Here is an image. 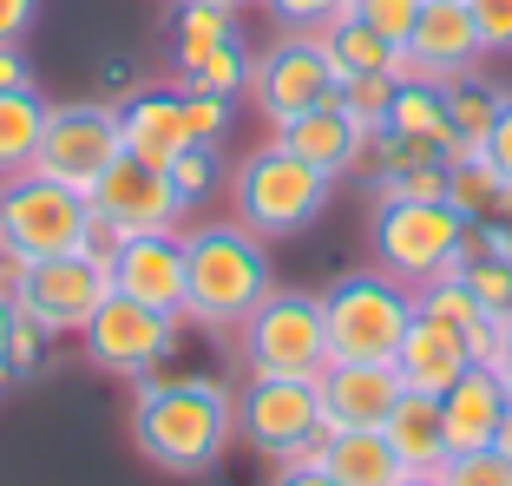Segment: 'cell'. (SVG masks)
I'll return each instance as SVG.
<instances>
[{
	"label": "cell",
	"mask_w": 512,
	"mask_h": 486,
	"mask_svg": "<svg viewBox=\"0 0 512 486\" xmlns=\"http://www.w3.org/2000/svg\"><path fill=\"white\" fill-rule=\"evenodd\" d=\"M394 368H401V381L414 388V395H447L453 381L473 368L467 335L414 309V322H407V335H401V349H394Z\"/></svg>",
	"instance_id": "obj_17"
},
{
	"label": "cell",
	"mask_w": 512,
	"mask_h": 486,
	"mask_svg": "<svg viewBox=\"0 0 512 486\" xmlns=\"http://www.w3.org/2000/svg\"><path fill=\"white\" fill-rule=\"evenodd\" d=\"M493 368L512 381V316H506V342H499V362H493Z\"/></svg>",
	"instance_id": "obj_43"
},
{
	"label": "cell",
	"mask_w": 512,
	"mask_h": 486,
	"mask_svg": "<svg viewBox=\"0 0 512 486\" xmlns=\"http://www.w3.org/2000/svg\"><path fill=\"white\" fill-rule=\"evenodd\" d=\"M480 158L499 171V184L512 191V92H506V106H499V119L486 125V138H480Z\"/></svg>",
	"instance_id": "obj_37"
},
{
	"label": "cell",
	"mask_w": 512,
	"mask_h": 486,
	"mask_svg": "<svg viewBox=\"0 0 512 486\" xmlns=\"http://www.w3.org/2000/svg\"><path fill=\"white\" fill-rule=\"evenodd\" d=\"M86 204H92V224L106 230L112 243L138 237V230H178L184 211H191V204L178 198L171 171L145 165V158H132V152H119L106 171H99V184L86 191Z\"/></svg>",
	"instance_id": "obj_11"
},
{
	"label": "cell",
	"mask_w": 512,
	"mask_h": 486,
	"mask_svg": "<svg viewBox=\"0 0 512 486\" xmlns=\"http://www.w3.org/2000/svg\"><path fill=\"white\" fill-rule=\"evenodd\" d=\"M14 329H20V309H14V296H0V381H7V349H14Z\"/></svg>",
	"instance_id": "obj_42"
},
{
	"label": "cell",
	"mask_w": 512,
	"mask_h": 486,
	"mask_svg": "<svg viewBox=\"0 0 512 486\" xmlns=\"http://www.w3.org/2000/svg\"><path fill=\"white\" fill-rule=\"evenodd\" d=\"M322 388V421L329 427H381L394 401L407 395V381L394 362H329L316 375Z\"/></svg>",
	"instance_id": "obj_15"
},
{
	"label": "cell",
	"mask_w": 512,
	"mask_h": 486,
	"mask_svg": "<svg viewBox=\"0 0 512 486\" xmlns=\"http://www.w3.org/2000/svg\"><path fill=\"white\" fill-rule=\"evenodd\" d=\"M493 447H499V454H506V460H512V421H506V427H499V441H493Z\"/></svg>",
	"instance_id": "obj_46"
},
{
	"label": "cell",
	"mask_w": 512,
	"mask_h": 486,
	"mask_svg": "<svg viewBox=\"0 0 512 486\" xmlns=\"http://www.w3.org/2000/svg\"><path fill=\"white\" fill-rule=\"evenodd\" d=\"M440 486H512V460L499 447H473V454H447Z\"/></svg>",
	"instance_id": "obj_33"
},
{
	"label": "cell",
	"mask_w": 512,
	"mask_h": 486,
	"mask_svg": "<svg viewBox=\"0 0 512 486\" xmlns=\"http://www.w3.org/2000/svg\"><path fill=\"white\" fill-rule=\"evenodd\" d=\"M447 204L467 217V224H486V217L512 211V191L499 184V171L486 165L480 152H460V158H447Z\"/></svg>",
	"instance_id": "obj_24"
},
{
	"label": "cell",
	"mask_w": 512,
	"mask_h": 486,
	"mask_svg": "<svg viewBox=\"0 0 512 486\" xmlns=\"http://www.w3.org/2000/svg\"><path fill=\"white\" fill-rule=\"evenodd\" d=\"M394 486H440V473H401Z\"/></svg>",
	"instance_id": "obj_44"
},
{
	"label": "cell",
	"mask_w": 512,
	"mask_h": 486,
	"mask_svg": "<svg viewBox=\"0 0 512 486\" xmlns=\"http://www.w3.org/2000/svg\"><path fill=\"white\" fill-rule=\"evenodd\" d=\"M250 73H256V53L243 46V33H237V40L211 46V53H204V60H197L191 73H178V86L217 92V99H243V92H250Z\"/></svg>",
	"instance_id": "obj_28"
},
{
	"label": "cell",
	"mask_w": 512,
	"mask_h": 486,
	"mask_svg": "<svg viewBox=\"0 0 512 486\" xmlns=\"http://www.w3.org/2000/svg\"><path fill=\"white\" fill-rule=\"evenodd\" d=\"M486 53H512V0H467Z\"/></svg>",
	"instance_id": "obj_36"
},
{
	"label": "cell",
	"mask_w": 512,
	"mask_h": 486,
	"mask_svg": "<svg viewBox=\"0 0 512 486\" xmlns=\"http://www.w3.org/2000/svg\"><path fill=\"white\" fill-rule=\"evenodd\" d=\"M250 92H256V112L270 125H283L309 106H329L335 92H342V73H335L322 33H283L270 53H256Z\"/></svg>",
	"instance_id": "obj_13"
},
{
	"label": "cell",
	"mask_w": 512,
	"mask_h": 486,
	"mask_svg": "<svg viewBox=\"0 0 512 486\" xmlns=\"http://www.w3.org/2000/svg\"><path fill=\"white\" fill-rule=\"evenodd\" d=\"M322 322H329V362H394L407 322H414V289L388 270H348L322 289Z\"/></svg>",
	"instance_id": "obj_4"
},
{
	"label": "cell",
	"mask_w": 512,
	"mask_h": 486,
	"mask_svg": "<svg viewBox=\"0 0 512 486\" xmlns=\"http://www.w3.org/2000/svg\"><path fill=\"white\" fill-rule=\"evenodd\" d=\"M270 486H342V480H335L316 454H302V460H276V480Z\"/></svg>",
	"instance_id": "obj_38"
},
{
	"label": "cell",
	"mask_w": 512,
	"mask_h": 486,
	"mask_svg": "<svg viewBox=\"0 0 512 486\" xmlns=\"http://www.w3.org/2000/svg\"><path fill=\"white\" fill-rule=\"evenodd\" d=\"M197 7H230V14H243V7H256V0H197Z\"/></svg>",
	"instance_id": "obj_45"
},
{
	"label": "cell",
	"mask_w": 512,
	"mask_h": 486,
	"mask_svg": "<svg viewBox=\"0 0 512 486\" xmlns=\"http://www.w3.org/2000/svg\"><path fill=\"white\" fill-rule=\"evenodd\" d=\"M33 86V66L20 46H0V92H27Z\"/></svg>",
	"instance_id": "obj_41"
},
{
	"label": "cell",
	"mask_w": 512,
	"mask_h": 486,
	"mask_svg": "<svg viewBox=\"0 0 512 486\" xmlns=\"http://www.w3.org/2000/svg\"><path fill=\"white\" fill-rule=\"evenodd\" d=\"M46 132V99L40 92H0V178H20L33 171V152H40Z\"/></svg>",
	"instance_id": "obj_25"
},
{
	"label": "cell",
	"mask_w": 512,
	"mask_h": 486,
	"mask_svg": "<svg viewBox=\"0 0 512 486\" xmlns=\"http://www.w3.org/2000/svg\"><path fill=\"white\" fill-rule=\"evenodd\" d=\"M112 289L132 303L184 316V230H138L112 243Z\"/></svg>",
	"instance_id": "obj_14"
},
{
	"label": "cell",
	"mask_w": 512,
	"mask_h": 486,
	"mask_svg": "<svg viewBox=\"0 0 512 486\" xmlns=\"http://www.w3.org/2000/svg\"><path fill=\"white\" fill-rule=\"evenodd\" d=\"M460 276H467L473 303H480L486 316H512V257H493V250H467Z\"/></svg>",
	"instance_id": "obj_30"
},
{
	"label": "cell",
	"mask_w": 512,
	"mask_h": 486,
	"mask_svg": "<svg viewBox=\"0 0 512 486\" xmlns=\"http://www.w3.org/2000/svg\"><path fill=\"white\" fill-rule=\"evenodd\" d=\"M316 460L342 486H394L407 473L401 460H394V447H388V434H381V427H329V434H322V447H316Z\"/></svg>",
	"instance_id": "obj_22"
},
{
	"label": "cell",
	"mask_w": 512,
	"mask_h": 486,
	"mask_svg": "<svg viewBox=\"0 0 512 486\" xmlns=\"http://www.w3.org/2000/svg\"><path fill=\"white\" fill-rule=\"evenodd\" d=\"M322 46H329V60H335V73H342V79L388 73V60H394V40H381V33L355 14V0H342V14L322 27Z\"/></svg>",
	"instance_id": "obj_23"
},
{
	"label": "cell",
	"mask_w": 512,
	"mask_h": 486,
	"mask_svg": "<svg viewBox=\"0 0 512 486\" xmlns=\"http://www.w3.org/2000/svg\"><path fill=\"white\" fill-rule=\"evenodd\" d=\"M92 204L86 191L46 178V171H20L0 178V250L40 263V257H66V250H92Z\"/></svg>",
	"instance_id": "obj_6"
},
{
	"label": "cell",
	"mask_w": 512,
	"mask_h": 486,
	"mask_svg": "<svg viewBox=\"0 0 512 486\" xmlns=\"http://www.w3.org/2000/svg\"><path fill=\"white\" fill-rule=\"evenodd\" d=\"M224 40H237V14H230V7L178 0V14H171V66H178V73H191V66Z\"/></svg>",
	"instance_id": "obj_26"
},
{
	"label": "cell",
	"mask_w": 512,
	"mask_h": 486,
	"mask_svg": "<svg viewBox=\"0 0 512 486\" xmlns=\"http://www.w3.org/2000/svg\"><path fill=\"white\" fill-rule=\"evenodd\" d=\"M381 434H388L394 460H401L407 473H440V467H447V421H440V395H414V388H407V395L394 401V414L381 421Z\"/></svg>",
	"instance_id": "obj_21"
},
{
	"label": "cell",
	"mask_w": 512,
	"mask_h": 486,
	"mask_svg": "<svg viewBox=\"0 0 512 486\" xmlns=\"http://www.w3.org/2000/svg\"><path fill=\"white\" fill-rule=\"evenodd\" d=\"M335 106L355 119V132H381V125H388V106H394V79L388 73H355V79H342Z\"/></svg>",
	"instance_id": "obj_29"
},
{
	"label": "cell",
	"mask_w": 512,
	"mask_h": 486,
	"mask_svg": "<svg viewBox=\"0 0 512 486\" xmlns=\"http://www.w3.org/2000/svg\"><path fill=\"white\" fill-rule=\"evenodd\" d=\"M178 329H184V316L151 309V303H132V296H119V289H112L106 303H99V316L79 329V342H86L92 368L125 375V381H145L151 368L178 349Z\"/></svg>",
	"instance_id": "obj_10"
},
{
	"label": "cell",
	"mask_w": 512,
	"mask_h": 486,
	"mask_svg": "<svg viewBox=\"0 0 512 486\" xmlns=\"http://www.w3.org/2000/svg\"><path fill=\"white\" fill-rule=\"evenodd\" d=\"M467 237H473V224L447 198H375V224H368L375 270H388L407 289H421L427 276L460 270L467 263Z\"/></svg>",
	"instance_id": "obj_3"
},
{
	"label": "cell",
	"mask_w": 512,
	"mask_h": 486,
	"mask_svg": "<svg viewBox=\"0 0 512 486\" xmlns=\"http://www.w3.org/2000/svg\"><path fill=\"white\" fill-rule=\"evenodd\" d=\"M119 138H125V152L145 158V165H171V158L191 145L178 86H138L119 106Z\"/></svg>",
	"instance_id": "obj_18"
},
{
	"label": "cell",
	"mask_w": 512,
	"mask_h": 486,
	"mask_svg": "<svg viewBox=\"0 0 512 486\" xmlns=\"http://www.w3.org/2000/svg\"><path fill=\"white\" fill-rule=\"evenodd\" d=\"M178 99H184L191 145H224L230 119H237V99H217V92H197V86H178Z\"/></svg>",
	"instance_id": "obj_31"
},
{
	"label": "cell",
	"mask_w": 512,
	"mask_h": 486,
	"mask_svg": "<svg viewBox=\"0 0 512 486\" xmlns=\"http://www.w3.org/2000/svg\"><path fill=\"white\" fill-rule=\"evenodd\" d=\"M263 7L283 20V33H322L342 14V0H263Z\"/></svg>",
	"instance_id": "obj_35"
},
{
	"label": "cell",
	"mask_w": 512,
	"mask_h": 486,
	"mask_svg": "<svg viewBox=\"0 0 512 486\" xmlns=\"http://www.w3.org/2000/svg\"><path fill=\"white\" fill-rule=\"evenodd\" d=\"M270 289H276V270L256 230H243L237 217L184 230V322L237 329Z\"/></svg>",
	"instance_id": "obj_2"
},
{
	"label": "cell",
	"mask_w": 512,
	"mask_h": 486,
	"mask_svg": "<svg viewBox=\"0 0 512 486\" xmlns=\"http://www.w3.org/2000/svg\"><path fill=\"white\" fill-rule=\"evenodd\" d=\"M33 14H40V0H0V46H20V40H27Z\"/></svg>",
	"instance_id": "obj_40"
},
{
	"label": "cell",
	"mask_w": 512,
	"mask_h": 486,
	"mask_svg": "<svg viewBox=\"0 0 512 486\" xmlns=\"http://www.w3.org/2000/svg\"><path fill=\"white\" fill-rule=\"evenodd\" d=\"M440 421H447V454L493 447L499 427H506V375L486 368V362H473L467 375L440 395Z\"/></svg>",
	"instance_id": "obj_16"
},
{
	"label": "cell",
	"mask_w": 512,
	"mask_h": 486,
	"mask_svg": "<svg viewBox=\"0 0 512 486\" xmlns=\"http://www.w3.org/2000/svg\"><path fill=\"white\" fill-rule=\"evenodd\" d=\"M499 106H506V92L486 86L480 73H453L447 79V125H453V138H460V145H480L486 125L499 119Z\"/></svg>",
	"instance_id": "obj_27"
},
{
	"label": "cell",
	"mask_w": 512,
	"mask_h": 486,
	"mask_svg": "<svg viewBox=\"0 0 512 486\" xmlns=\"http://www.w3.org/2000/svg\"><path fill=\"white\" fill-rule=\"evenodd\" d=\"M40 342H46V335L33 329L27 316H20V329H14V349H7V375H33V362H40Z\"/></svg>",
	"instance_id": "obj_39"
},
{
	"label": "cell",
	"mask_w": 512,
	"mask_h": 486,
	"mask_svg": "<svg viewBox=\"0 0 512 486\" xmlns=\"http://www.w3.org/2000/svg\"><path fill=\"white\" fill-rule=\"evenodd\" d=\"M237 434V395L204 375H171V381H138L132 401V441L151 467L165 473H204Z\"/></svg>",
	"instance_id": "obj_1"
},
{
	"label": "cell",
	"mask_w": 512,
	"mask_h": 486,
	"mask_svg": "<svg viewBox=\"0 0 512 486\" xmlns=\"http://www.w3.org/2000/svg\"><path fill=\"white\" fill-rule=\"evenodd\" d=\"M125 152L119 138V106L106 99H79V106H46V132H40V152H33V171L73 184V191H92L99 171Z\"/></svg>",
	"instance_id": "obj_12"
},
{
	"label": "cell",
	"mask_w": 512,
	"mask_h": 486,
	"mask_svg": "<svg viewBox=\"0 0 512 486\" xmlns=\"http://www.w3.org/2000/svg\"><path fill=\"white\" fill-rule=\"evenodd\" d=\"M237 434L270 460L316 454L329 421H322V388L302 375H250L237 388Z\"/></svg>",
	"instance_id": "obj_8"
},
{
	"label": "cell",
	"mask_w": 512,
	"mask_h": 486,
	"mask_svg": "<svg viewBox=\"0 0 512 486\" xmlns=\"http://www.w3.org/2000/svg\"><path fill=\"white\" fill-rule=\"evenodd\" d=\"M407 46H414V53H421V60L434 66L440 79L473 73V66L486 60L480 27H473L467 0H427V7H421V20H414V33H407Z\"/></svg>",
	"instance_id": "obj_20"
},
{
	"label": "cell",
	"mask_w": 512,
	"mask_h": 486,
	"mask_svg": "<svg viewBox=\"0 0 512 486\" xmlns=\"http://www.w3.org/2000/svg\"><path fill=\"white\" fill-rule=\"evenodd\" d=\"M329 184L316 165H302L296 152H283V145H256L250 158L237 165V178H230V211H237L243 230H256V237H296V230H309L322 217V204H329Z\"/></svg>",
	"instance_id": "obj_5"
},
{
	"label": "cell",
	"mask_w": 512,
	"mask_h": 486,
	"mask_svg": "<svg viewBox=\"0 0 512 486\" xmlns=\"http://www.w3.org/2000/svg\"><path fill=\"white\" fill-rule=\"evenodd\" d=\"M506 421H512V381H506Z\"/></svg>",
	"instance_id": "obj_47"
},
{
	"label": "cell",
	"mask_w": 512,
	"mask_h": 486,
	"mask_svg": "<svg viewBox=\"0 0 512 486\" xmlns=\"http://www.w3.org/2000/svg\"><path fill=\"white\" fill-rule=\"evenodd\" d=\"M237 335H243L250 375L316 381L322 368H329V322H322V296H309V289H270V296L237 322Z\"/></svg>",
	"instance_id": "obj_7"
},
{
	"label": "cell",
	"mask_w": 512,
	"mask_h": 486,
	"mask_svg": "<svg viewBox=\"0 0 512 486\" xmlns=\"http://www.w3.org/2000/svg\"><path fill=\"white\" fill-rule=\"evenodd\" d=\"M106 296H112L106 250H66V257L27 263V276H20V289H14V309L53 342V335H79L86 329Z\"/></svg>",
	"instance_id": "obj_9"
},
{
	"label": "cell",
	"mask_w": 512,
	"mask_h": 486,
	"mask_svg": "<svg viewBox=\"0 0 512 486\" xmlns=\"http://www.w3.org/2000/svg\"><path fill=\"white\" fill-rule=\"evenodd\" d=\"M171 184H178L184 204H204L217 191V178H224V165H217V145H184L178 158H171Z\"/></svg>",
	"instance_id": "obj_32"
},
{
	"label": "cell",
	"mask_w": 512,
	"mask_h": 486,
	"mask_svg": "<svg viewBox=\"0 0 512 486\" xmlns=\"http://www.w3.org/2000/svg\"><path fill=\"white\" fill-rule=\"evenodd\" d=\"M276 145L296 152L302 165H316L322 178H348V171H355V145H362V132H355V119L329 99V106H309V112H296V119L276 125Z\"/></svg>",
	"instance_id": "obj_19"
},
{
	"label": "cell",
	"mask_w": 512,
	"mask_h": 486,
	"mask_svg": "<svg viewBox=\"0 0 512 486\" xmlns=\"http://www.w3.org/2000/svg\"><path fill=\"white\" fill-rule=\"evenodd\" d=\"M421 7H427V0H355V14H362L381 40H394V46H407V33H414Z\"/></svg>",
	"instance_id": "obj_34"
}]
</instances>
